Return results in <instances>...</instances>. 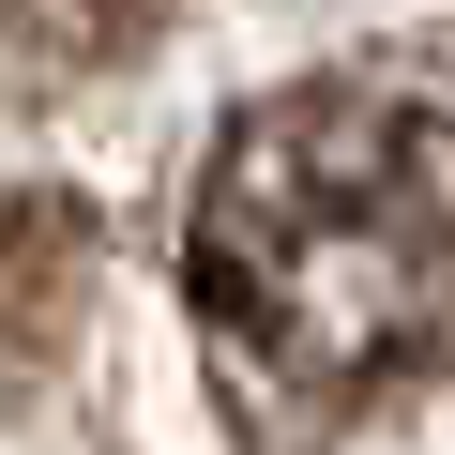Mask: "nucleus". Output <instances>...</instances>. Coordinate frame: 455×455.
<instances>
[{
	"mask_svg": "<svg viewBox=\"0 0 455 455\" xmlns=\"http://www.w3.org/2000/svg\"><path fill=\"white\" fill-rule=\"evenodd\" d=\"M152 31H167V0H0V61H31V76H92Z\"/></svg>",
	"mask_w": 455,
	"mask_h": 455,
	"instance_id": "nucleus-3",
	"label": "nucleus"
},
{
	"mask_svg": "<svg viewBox=\"0 0 455 455\" xmlns=\"http://www.w3.org/2000/svg\"><path fill=\"white\" fill-rule=\"evenodd\" d=\"M76 274H92L76 212H61V197H0V364L61 349V319H76Z\"/></svg>",
	"mask_w": 455,
	"mask_h": 455,
	"instance_id": "nucleus-2",
	"label": "nucleus"
},
{
	"mask_svg": "<svg viewBox=\"0 0 455 455\" xmlns=\"http://www.w3.org/2000/svg\"><path fill=\"white\" fill-rule=\"evenodd\" d=\"M182 304L289 425L455 364V107L395 76H304L243 107L182 212Z\"/></svg>",
	"mask_w": 455,
	"mask_h": 455,
	"instance_id": "nucleus-1",
	"label": "nucleus"
}]
</instances>
